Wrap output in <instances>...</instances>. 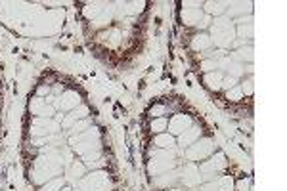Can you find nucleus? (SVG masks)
Wrapping results in <instances>:
<instances>
[{"label":"nucleus","instance_id":"1","mask_svg":"<svg viewBox=\"0 0 287 191\" xmlns=\"http://www.w3.org/2000/svg\"><path fill=\"white\" fill-rule=\"evenodd\" d=\"M61 166H63V157L57 153L56 149H46V153L37 157V161L33 164V170H31V176L33 182L44 186L46 182H50L54 176L61 174Z\"/></svg>","mask_w":287,"mask_h":191},{"label":"nucleus","instance_id":"2","mask_svg":"<svg viewBox=\"0 0 287 191\" xmlns=\"http://www.w3.org/2000/svg\"><path fill=\"white\" fill-rule=\"evenodd\" d=\"M209 37H211V42H215L220 50L232 46V42L236 40V27H234L232 19L230 17H224V15L215 17V21L211 25V35Z\"/></svg>","mask_w":287,"mask_h":191},{"label":"nucleus","instance_id":"3","mask_svg":"<svg viewBox=\"0 0 287 191\" xmlns=\"http://www.w3.org/2000/svg\"><path fill=\"white\" fill-rule=\"evenodd\" d=\"M100 130L96 126H90L85 132L77 134V136H71V149L85 157L88 153H94V151H100Z\"/></svg>","mask_w":287,"mask_h":191},{"label":"nucleus","instance_id":"4","mask_svg":"<svg viewBox=\"0 0 287 191\" xmlns=\"http://www.w3.org/2000/svg\"><path fill=\"white\" fill-rule=\"evenodd\" d=\"M174 166H176V159H174L172 149H169V151L157 149L151 153V161L147 162V172L151 176H159V174H165L169 170H174Z\"/></svg>","mask_w":287,"mask_h":191},{"label":"nucleus","instance_id":"5","mask_svg":"<svg viewBox=\"0 0 287 191\" xmlns=\"http://www.w3.org/2000/svg\"><path fill=\"white\" fill-rule=\"evenodd\" d=\"M81 190L83 191H109L111 190V180L105 170H96L81 180Z\"/></svg>","mask_w":287,"mask_h":191},{"label":"nucleus","instance_id":"6","mask_svg":"<svg viewBox=\"0 0 287 191\" xmlns=\"http://www.w3.org/2000/svg\"><path fill=\"white\" fill-rule=\"evenodd\" d=\"M213 153H215V142L209 140V138L197 140L190 147H186L188 161H203V159H209Z\"/></svg>","mask_w":287,"mask_h":191},{"label":"nucleus","instance_id":"7","mask_svg":"<svg viewBox=\"0 0 287 191\" xmlns=\"http://www.w3.org/2000/svg\"><path fill=\"white\" fill-rule=\"evenodd\" d=\"M226 164H228V161H226L224 153H216L213 157H209V161L201 162L199 166H197L201 172V180H209V182L215 180V174L220 172V170H224Z\"/></svg>","mask_w":287,"mask_h":191},{"label":"nucleus","instance_id":"8","mask_svg":"<svg viewBox=\"0 0 287 191\" xmlns=\"http://www.w3.org/2000/svg\"><path fill=\"white\" fill-rule=\"evenodd\" d=\"M59 130V122L56 118H43V117H35L31 120V126H29V132L35 138H44V136H54Z\"/></svg>","mask_w":287,"mask_h":191},{"label":"nucleus","instance_id":"9","mask_svg":"<svg viewBox=\"0 0 287 191\" xmlns=\"http://www.w3.org/2000/svg\"><path fill=\"white\" fill-rule=\"evenodd\" d=\"M81 94L79 92H75V90H67V92H63L59 98L54 100V109H59V111H73V109H77L79 105H81Z\"/></svg>","mask_w":287,"mask_h":191},{"label":"nucleus","instance_id":"10","mask_svg":"<svg viewBox=\"0 0 287 191\" xmlns=\"http://www.w3.org/2000/svg\"><path fill=\"white\" fill-rule=\"evenodd\" d=\"M29 111H31V115H35V117H43V118H52L54 115V105H50V103H46L44 98H33L31 103H29Z\"/></svg>","mask_w":287,"mask_h":191},{"label":"nucleus","instance_id":"11","mask_svg":"<svg viewBox=\"0 0 287 191\" xmlns=\"http://www.w3.org/2000/svg\"><path fill=\"white\" fill-rule=\"evenodd\" d=\"M180 180H182V184H184L186 188H195V186H199L201 172H199V168H197V164H195V162H188L186 166H184V170H182V174H180Z\"/></svg>","mask_w":287,"mask_h":191},{"label":"nucleus","instance_id":"12","mask_svg":"<svg viewBox=\"0 0 287 191\" xmlns=\"http://www.w3.org/2000/svg\"><path fill=\"white\" fill-rule=\"evenodd\" d=\"M193 124V120H191V117L190 115H174V117L169 120V132H171V136H180V134L184 132V130H188L190 126Z\"/></svg>","mask_w":287,"mask_h":191},{"label":"nucleus","instance_id":"13","mask_svg":"<svg viewBox=\"0 0 287 191\" xmlns=\"http://www.w3.org/2000/svg\"><path fill=\"white\" fill-rule=\"evenodd\" d=\"M199 191H234V180L232 176L215 178V180L203 184Z\"/></svg>","mask_w":287,"mask_h":191},{"label":"nucleus","instance_id":"14","mask_svg":"<svg viewBox=\"0 0 287 191\" xmlns=\"http://www.w3.org/2000/svg\"><path fill=\"white\" fill-rule=\"evenodd\" d=\"M86 117H88V107H86V105H79L77 109H73L67 117H63L61 126H63L65 130H69L75 122H79V120H83V118H86Z\"/></svg>","mask_w":287,"mask_h":191},{"label":"nucleus","instance_id":"15","mask_svg":"<svg viewBox=\"0 0 287 191\" xmlns=\"http://www.w3.org/2000/svg\"><path fill=\"white\" fill-rule=\"evenodd\" d=\"M201 136V128L197 126V124H191L188 130H184V132L180 134V138H178V144L182 147H190L193 142H197Z\"/></svg>","mask_w":287,"mask_h":191},{"label":"nucleus","instance_id":"16","mask_svg":"<svg viewBox=\"0 0 287 191\" xmlns=\"http://www.w3.org/2000/svg\"><path fill=\"white\" fill-rule=\"evenodd\" d=\"M201 19H203V10L201 8H186L182 10V21L186 25H197Z\"/></svg>","mask_w":287,"mask_h":191},{"label":"nucleus","instance_id":"17","mask_svg":"<svg viewBox=\"0 0 287 191\" xmlns=\"http://www.w3.org/2000/svg\"><path fill=\"white\" fill-rule=\"evenodd\" d=\"M253 54H255L253 46H241V48H238V50H234L230 54V59L232 61H238V63H241V61H253Z\"/></svg>","mask_w":287,"mask_h":191},{"label":"nucleus","instance_id":"18","mask_svg":"<svg viewBox=\"0 0 287 191\" xmlns=\"http://www.w3.org/2000/svg\"><path fill=\"white\" fill-rule=\"evenodd\" d=\"M226 12H228V15L226 17H236V15H241V14H251V4L247 2H228V8H226Z\"/></svg>","mask_w":287,"mask_h":191},{"label":"nucleus","instance_id":"19","mask_svg":"<svg viewBox=\"0 0 287 191\" xmlns=\"http://www.w3.org/2000/svg\"><path fill=\"white\" fill-rule=\"evenodd\" d=\"M211 46H213V42H211V37H209L207 33H199V35H195V37L191 38V48H193L195 52L209 50Z\"/></svg>","mask_w":287,"mask_h":191},{"label":"nucleus","instance_id":"20","mask_svg":"<svg viewBox=\"0 0 287 191\" xmlns=\"http://www.w3.org/2000/svg\"><path fill=\"white\" fill-rule=\"evenodd\" d=\"M180 178H178V174L174 172V170H169V172H165V174H159V176H155V186L157 188H165V190H169V186H172L174 182H178Z\"/></svg>","mask_w":287,"mask_h":191},{"label":"nucleus","instance_id":"21","mask_svg":"<svg viewBox=\"0 0 287 191\" xmlns=\"http://www.w3.org/2000/svg\"><path fill=\"white\" fill-rule=\"evenodd\" d=\"M222 78H224V73L222 71H213V73H207L205 75V84H207V88L211 90H220L222 86Z\"/></svg>","mask_w":287,"mask_h":191},{"label":"nucleus","instance_id":"22","mask_svg":"<svg viewBox=\"0 0 287 191\" xmlns=\"http://www.w3.org/2000/svg\"><path fill=\"white\" fill-rule=\"evenodd\" d=\"M205 6V10H207V14H215L216 17H220V15L226 12V8H228V2H205L203 4Z\"/></svg>","mask_w":287,"mask_h":191},{"label":"nucleus","instance_id":"23","mask_svg":"<svg viewBox=\"0 0 287 191\" xmlns=\"http://www.w3.org/2000/svg\"><path fill=\"white\" fill-rule=\"evenodd\" d=\"M153 144L157 147H161V149H174L176 140H174V136H171V134H157V138H155Z\"/></svg>","mask_w":287,"mask_h":191},{"label":"nucleus","instance_id":"24","mask_svg":"<svg viewBox=\"0 0 287 191\" xmlns=\"http://www.w3.org/2000/svg\"><path fill=\"white\" fill-rule=\"evenodd\" d=\"M101 6H103V4H100V2H92V4H86L85 10H83V14H85L86 17H88V19H92V21H94V19H96V17H98V15H100L101 12H103V8H101Z\"/></svg>","mask_w":287,"mask_h":191},{"label":"nucleus","instance_id":"25","mask_svg":"<svg viewBox=\"0 0 287 191\" xmlns=\"http://www.w3.org/2000/svg\"><path fill=\"white\" fill-rule=\"evenodd\" d=\"M92 124H90V118H83V120H79V122H75L71 128L67 130V134L69 136H77V134L85 132V130H88Z\"/></svg>","mask_w":287,"mask_h":191},{"label":"nucleus","instance_id":"26","mask_svg":"<svg viewBox=\"0 0 287 191\" xmlns=\"http://www.w3.org/2000/svg\"><path fill=\"white\" fill-rule=\"evenodd\" d=\"M111 15H113V8H107V10H103V12H101V17H96V19L92 21V25H94L96 29H100V27L107 25V23L111 21Z\"/></svg>","mask_w":287,"mask_h":191},{"label":"nucleus","instance_id":"27","mask_svg":"<svg viewBox=\"0 0 287 191\" xmlns=\"http://www.w3.org/2000/svg\"><path fill=\"white\" fill-rule=\"evenodd\" d=\"M63 184H65L63 178H52L50 182H46L44 186H41V191H61Z\"/></svg>","mask_w":287,"mask_h":191},{"label":"nucleus","instance_id":"28","mask_svg":"<svg viewBox=\"0 0 287 191\" xmlns=\"http://www.w3.org/2000/svg\"><path fill=\"white\" fill-rule=\"evenodd\" d=\"M167 126H169V120L165 117H159L151 120V132L163 134V130H167Z\"/></svg>","mask_w":287,"mask_h":191},{"label":"nucleus","instance_id":"29","mask_svg":"<svg viewBox=\"0 0 287 191\" xmlns=\"http://www.w3.org/2000/svg\"><path fill=\"white\" fill-rule=\"evenodd\" d=\"M238 33H239V37H243V38H253V19H249L247 23H241L239 27H238Z\"/></svg>","mask_w":287,"mask_h":191},{"label":"nucleus","instance_id":"30","mask_svg":"<svg viewBox=\"0 0 287 191\" xmlns=\"http://www.w3.org/2000/svg\"><path fill=\"white\" fill-rule=\"evenodd\" d=\"M85 172H86V166L83 162H73L71 164V176L75 180H83L85 178Z\"/></svg>","mask_w":287,"mask_h":191},{"label":"nucleus","instance_id":"31","mask_svg":"<svg viewBox=\"0 0 287 191\" xmlns=\"http://www.w3.org/2000/svg\"><path fill=\"white\" fill-rule=\"evenodd\" d=\"M228 73H230V76H241V75L245 73V65L243 63H238V61H232L230 63V67H228Z\"/></svg>","mask_w":287,"mask_h":191},{"label":"nucleus","instance_id":"32","mask_svg":"<svg viewBox=\"0 0 287 191\" xmlns=\"http://www.w3.org/2000/svg\"><path fill=\"white\" fill-rule=\"evenodd\" d=\"M241 96H243V92H241L239 86H234V88L226 90V100H230V102H239Z\"/></svg>","mask_w":287,"mask_h":191},{"label":"nucleus","instance_id":"33","mask_svg":"<svg viewBox=\"0 0 287 191\" xmlns=\"http://www.w3.org/2000/svg\"><path fill=\"white\" fill-rule=\"evenodd\" d=\"M201 69H203L205 73H213L216 69V59H205V61L201 63Z\"/></svg>","mask_w":287,"mask_h":191},{"label":"nucleus","instance_id":"34","mask_svg":"<svg viewBox=\"0 0 287 191\" xmlns=\"http://www.w3.org/2000/svg\"><path fill=\"white\" fill-rule=\"evenodd\" d=\"M234 86H238V78H236V76H224V78H222V86H220V88L230 90V88H234Z\"/></svg>","mask_w":287,"mask_h":191},{"label":"nucleus","instance_id":"35","mask_svg":"<svg viewBox=\"0 0 287 191\" xmlns=\"http://www.w3.org/2000/svg\"><path fill=\"white\" fill-rule=\"evenodd\" d=\"M149 113H151V117L159 118V117H163V115L167 113V107H165V105H153Z\"/></svg>","mask_w":287,"mask_h":191},{"label":"nucleus","instance_id":"36","mask_svg":"<svg viewBox=\"0 0 287 191\" xmlns=\"http://www.w3.org/2000/svg\"><path fill=\"white\" fill-rule=\"evenodd\" d=\"M239 88H241V92H243V94L251 96V94H253V78H247V80H245V82L241 84V86H239Z\"/></svg>","mask_w":287,"mask_h":191},{"label":"nucleus","instance_id":"37","mask_svg":"<svg viewBox=\"0 0 287 191\" xmlns=\"http://www.w3.org/2000/svg\"><path fill=\"white\" fill-rule=\"evenodd\" d=\"M238 188H239V191H251V180H249V178H243V180H239Z\"/></svg>","mask_w":287,"mask_h":191},{"label":"nucleus","instance_id":"38","mask_svg":"<svg viewBox=\"0 0 287 191\" xmlns=\"http://www.w3.org/2000/svg\"><path fill=\"white\" fill-rule=\"evenodd\" d=\"M209 23H211V17H209V15H203V19H201L199 23H197V27H201V29H203V27H207Z\"/></svg>","mask_w":287,"mask_h":191},{"label":"nucleus","instance_id":"39","mask_svg":"<svg viewBox=\"0 0 287 191\" xmlns=\"http://www.w3.org/2000/svg\"><path fill=\"white\" fill-rule=\"evenodd\" d=\"M50 94V88L48 86H39V96L37 98H43V96H48Z\"/></svg>","mask_w":287,"mask_h":191},{"label":"nucleus","instance_id":"40","mask_svg":"<svg viewBox=\"0 0 287 191\" xmlns=\"http://www.w3.org/2000/svg\"><path fill=\"white\" fill-rule=\"evenodd\" d=\"M165 191H182V190H174V188H171V190H165Z\"/></svg>","mask_w":287,"mask_h":191},{"label":"nucleus","instance_id":"41","mask_svg":"<svg viewBox=\"0 0 287 191\" xmlns=\"http://www.w3.org/2000/svg\"><path fill=\"white\" fill-rule=\"evenodd\" d=\"M61 191H73V190H69V188H61Z\"/></svg>","mask_w":287,"mask_h":191}]
</instances>
